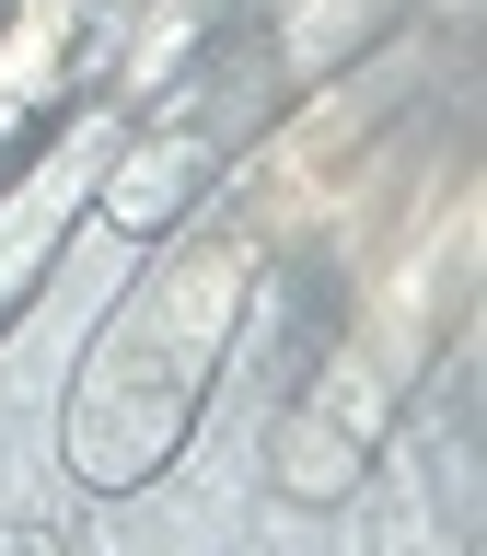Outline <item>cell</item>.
I'll return each mask as SVG.
<instances>
[{
    "label": "cell",
    "instance_id": "6da1fadb",
    "mask_svg": "<svg viewBox=\"0 0 487 556\" xmlns=\"http://www.w3.org/2000/svg\"><path fill=\"white\" fill-rule=\"evenodd\" d=\"M233 313H244V255L233 243L174 255V267H151L128 302H116L93 371L70 394V464L93 486H139L186 441V417H198L221 348H233Z\"/></svg>",
    "mask_w": 487,
    "mask_h": 556
},
{
    "label": "cell",
    "instance_id": "7a4b0ae2",
    "mask_svg": "<svg viewBox=\"0 0 487 556\" xmlns=\"http://www.w3.org/2000/svg\"><path fill=\"white\" fill-rule=\"evenodd\" d=\"M82 198H93V163H82V151H59L47 174H24V186L0 198V325L35 302V278H47L59 232L82 220Z\"/></svg>",
    "mask_w": 487,
    "mask_h": 556
}]
</instances>
